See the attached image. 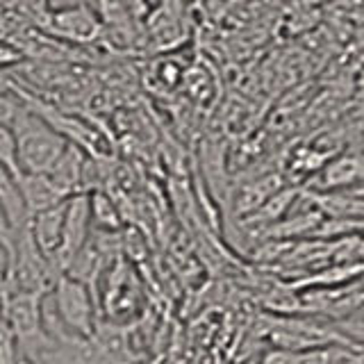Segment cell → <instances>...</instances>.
I'll return each mask as SVG.
<instances>
[{"label": "cell", "instance_id": "obj_1", "mask_svg": "<svg viewBox=\"0 0 364 364\" xmlns=\"http://www.w3.org/2000/svg\"><path fill=\"white\" fill-rule=\"evenodd\" d=\"M9 125L16 136L21 173H48L68 146L66 134L30 105H23Z\"/></svg>", "mask_w": 364, "mask_h": 364}, {"label": "cell", "instance_id": "obj_2", "mask_svg": "<svg viewBox=\"0 0 364 364\" xmlns=\"http://www.w3.org/2000/svg\"><path fill=\"white\" fill-rule=\"evenodd\" d=\"M48 294L64 335H96V303L87 282L68 276V273H60Z\"/></svg>", "mask_w": 364, "mask_h": 364}, {"label": "cell", "instance_id": "obj_3", "mask_svg": "<svg viewBox=\"0 0 364 364\" xmlns=\"http://www.w3.org/2000/svg\"><path fill=\"white\" fill-rule=\"evenodd\" d=\"M94 235V223H91V208H89V191H77L66 198V216H64V232L62 246L57 250L55 267L64 273L71 264V259L80 253V248L87 244V239Z\"/></svg>", "mask_w": 364, "mask_h": 364}, {"label": "cell", "instance_id": "obj_4", "mask_svg": "<svg viewBox=\"0 0 364 364\" xmlns=\"http://www.w3.org/2000/svg\"><path fill=\"white\" fill-rule=\"evenodd\" d=\"M100 28L102 26L96 11L85 7V3L53 9L48 14V30L64 41L68 39L75 43H89L98 37Z\"/></svg>", "mask_w": 364, "mask_h": 364}, {"label": "cell", "instance_id": "obj_5", "mask_svg": "<svg viewBox=\"0 0 364 364\" xmlns=\"http://www.w3.org/2000/svg\"><path fill=\"white\" fill-rule=\"evenodd\" d=\"M64 216H66V198L62 203L53 205V208L34 212L28 219V230L34 239V244L39 246V250L53 262V264H55L57 250H60V246H62Z\"/></svg>", "mask_w": 364, "mask_h": 364}, {"label": "cell", "instance_id": "obj_6", "mask_svg": "<svg viewBox=\"0 0 364 364\" xmlns=\"http://www.w3.org/2000/svg\"><path fill=\"white\" fill-rule=\"evenodd\" d=\"M18 187H21L23 203H26L28 219L34 212L53 208V205L68 198L66 193L48 178V173H21Z\"/></svg>", "mask_w": 364, "mask_h": 364}, {"label": "cell", "instance_id": "obj_7", "mask_svg": "<svg viewBox=\"0 0 364 364\" xmlns=\"http://www.w3.org/2000/svg\"><path fill=\"white\" fill-rule=\"evenodd\" d=\"M0 205L5 208L9 221L16 230L28 223V212H26V203H23V196H21L18 178L11 173L5 164H0Z\"/></svg>", "mask_w": 364, "mask_h": 364}, {"label": "cell", "instance_id": "obj_8", "mask_svg": "<svg viewBox=\"0 0 364 364\" xmlns=\"http://www.w3.org/2000/svg\"><path fill=\"white\" fill-rule=\"evenodd\" d=\"M89 208H91V223L98 232H117L121 230V214L114 200L102 193L100 189L89 191Z\"/></svg>", "mask_w": 364, "mask_h": 364}, {"label": "cell", "instance_id": "obj_9", "mask_svg": "<svg viewBox=\"0 0 364 364\" xmlns=\"http://www.w3.org/2000/svg\"><path fill=\"white\" fill-rule=\"evenodd\" d=\"M0 164H5L16 178L21 176L18 146H16V136L9 123H0Z\"/></svg>", "mask_w": 364, "mask_h": 364}, {"label": "cell", "instance_id": "obj_10", "mask_svg": "<svg viewBox=\"0 0 364 364\" xmlns=\"http://www.w3.org/2000/svg\"><path fill=\"white\" fill-rule=\"evenodd\" d=\"M14 239H16V228L11 225L5 208L0 205V244L7 246L9 253H11V248H14Z\"/></svg>", "mask_w": 364, "mask_h": 364}, {"label": "cell", "instance_id": "obj_11", "mask_svg": "<svg viewBox=\"0 0 364 364\" xmlns=\"http://www.w3.org/2000/svg\"><path fill=\"white\" fill-rule=\"evenodd\" d=\"M9 271H11V253L9 248L0 244V296L7 294L9 287Z\"/></svg>", "mask_w": 364, "mask_h": 364}, {"label": "cell", "instance_id": "obj_12", "mask_svg": "<svg viewBox=\"0 0 364 364\" xmlns=\"http://www.w3.org/2000/svg\"><path fill=\"white\" fill-rule=\"evenodd\" d=\"M21 60H23V55H21V50L16 48V46L0 41V68H7L11 64H18Z\"/></svg>", "mask_w": 364, "mask_h": 364}, {"label": "cell", "instance_id": "obj_13", "mask_svg": "<svg viewBox=\"0 0 364 364\" xmlns=\"http://www.w3.org/2000/svg\"><path fill=\"white\" fill-rule=\"evenodd\" d=\"M14 364H37V362H34L32 358H28V355H21Z\"/></svg>", "mask_w": 364, "mask_h": 364}]
</instances>
